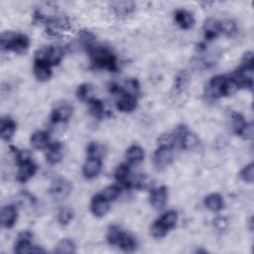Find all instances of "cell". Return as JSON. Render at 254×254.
<instances>
[{"instance_id":"30bf717a","label":"cell","mask_w":254,"mask_h":254,"mask_svg":"<svg viewBox=\"0 0 254 254\" xmlns=\"http://www.w3.org/2000/svg\"><path fill=\"white\" fill-rule=\"evenodd\" d=\"M167 200H168V189L165 186L158 187L151 190L150 204L155 210L157 211L163 210L167 204Z\"/></svg>"},{"instance_id":"1f68e13d","label":"cell","mask_w":254,"mask_h":254,"mask_svg":"<svg viewBox=\"0 0 254 254\" xmlns=\"http://www.w3.org/2000/svg\"><path fill=\"white\" fill-rule=\"evenodd\" d=\"M169 232L170 230L159 219H157L151 227V234L155 238H163Z\"/></svg>"},{"instance_id":"4fadbf2b","label":"cell","mask_w":254,"mask_h":254,"mask_svg":"<svg viewBox=\"0 0 254 254\" xmlns=\"http://www.w3.org/2000/svg\"><path fill=\"white\" fill-rule=\"evenodd\" d=\"M103 163L101 158L89 157L83 167L84 176L86 179H93L98 177L102 171Z\"/></svg>"},{"instance_id":"44dd1931","label":"cell","mask_w":254,"mask_h":254,"mask_svg":"<svg viewBox=\"0 0 254 254\" xmlns=\"http://www.w3.org/2000/svg\"><path fill=\"white\" fill-rule=\"evenodd\" d=\"M220 33V22L215 19H208L204 25V35L206 41L214 40Z\"/></svg>"},{"instance_id":"9a60e30c","label":"cell","mask_w":254,"mask_h":254,"mask_svg":"<svg viewBox=\"0 0 254 254\" xmlns=\"http://www.w3.org/2000/svg\"><path fill=\"white\" fill-rule=\"evenodd\" d=\"M110 8L117 17L125 18L135 11L136 4L132 1H113L110 3Z\"/></svg>"},{"instance_id":"8d00e7d4","label":"cell","mask_w":254,"mask_h":254,"mask_svg":"<svg viewBox=\"0 0 254 254\" xmlns=\"http://www.w3.org/2000/svg\"><path fill=\"white\" fill-rule=\"evenodd\" d=\"M74 218V212L71 208H63L58 213V221L62 226L69 225Z\"/></svg>"},{"instance_id":"8fae6325","label":"cell","mask_w":254,"mask_h":254,"mask_svg":"<svg viewBox=\"0 0 254 254\" xmlns=\"http://www.w3.org/2000/svg\"><path fill=\"white\" fill-rule=\"evenodd\" d=\"M90 211L94 216L103 217L109 211V202L102 194L95 195L90 202Z\"/></svg>"},{"instance_id":"ee69618b","label":"cell","mask_w":254,"mask_h":254,"mask_svg":"<svg viewBox=\"0 0 254 254\" xmlns=\"http://www.w3.org/2000/svg\"><path fill=\"white\" fill-rule=\"evenodd\" d=\"M243 139L246 140H250L253 138V124L252 123H246V125L244 126V128L242 129V131L240 132V134L238 135Z\"/></svg>"},{"instance_id":"ba28073f","label":"cell","mask_w":254,"mask_h":254,"mask_svg":"<svg viewBox=\"0 0 254 254\" xmlns=\"http://www.w3.org/2000/svg\"><path fill=\"white\" fill-rule=\"evenodd\" d=\"M73 111H74V108L69 103H66V102L59 103L53 108L50 119L53 123H56V124L67 122L72 117Z\"/></svg>"},{"instance_id":"cb8c5ba5","label":"cell","mask_w":254,"mask_h":254,"mask_svg":"<svg viewBox=\"0 0 254 254\" xmlns=\"http://www.w3.org/2000/svg\"><path fill=\"white\" fill-rule=\"evenodd\" d=\"M79 42L81 46L87 52L97 45V37L87 29H83L79 32Z\"/></svg>"},{"instance_id":"e0dca14e","label":"cell","mask_w":254,"mask_h":254,"mask_svg":"<svg viewBox=\"0 0 254 254\" xmlns=\"http://www.w3.org/2000/svg\"><path fill=\"white\" fill-rule=\"evenodd\" d=\"M175 21L181 29L189 30L195 24V18L193 14L188 10L179 9L175 12Z\"/></svg>"},{"instance_id":"83f0119b","label":"cell","mask_w":254,"mask_h":254,"mask_svg":"<svg viewBox=\"0 0 254 254\" xmlns=\"http://www.w3.org/2000/svg\"><path fill=\"white\" fill-rule=\"evenodd\" d=\"M88 106H89V112L90 114L97 119H103L107 111L106 109V106L104 105V103L98 99H92L89 103H88Z\"/></svg>"},{"instance_id":"74e56055","label":"cell","mask_w":254,"mask_h":254,"mask_svg":"<svg viewBox=\"0 0 254 254\" xmlns=\"http://www.w3.org/2000/svg\"><path fill=\"white\" fill-rule=\"evenodd\" d=\"M176 144H177V142H176V137H175L174 132L164 133V134L160 135V137L158 138V145L159 146L169 147V148L174 149Z\"/></svg>"},{"instance_id":"5b68a950","label":"cell","mask_w":254,"mask_h":254,"mask_svg":"<svg viewBox=\"0 0 254 254\" xmlns=\"http://www.w3.org/2000/svg\"><path fill=\"white\" fill-rule=\"evenodd\" d=\"M65 56V49L63 47H56V46H49L42 48L37 51L35 54L34 61H40L47 63L48 65L57 66L62 62Z\"/></svg>"},{"instance_id":"d6986e66","label":"cell","mask_w":254,"mask_h":254,"mask_svg":"<svg viewBox=\"0 0 254 254\" xmlns=\"http://www.w3.org/2000/svg\"><path fill=\"white\" fill-rule=\"evenodd\" d=\"M132 173L129 167V164L127 163H122L120 164L114 173V177L115 180L122 186L126 187V188H129L130 185V179H131Z\"/></svg>"},{"instance_id":"603a6c76","label":"cell","mask_w":254,"mask_h":254,"mask_svg":"<svg viewBox=\"0 0 254 254\" xmlns=\"http://www.w3.org/2000/svg\"><path fill=\"white\" fill-rule=\"evenodd\" d=\"M145 152L138 145H132L126 151V160L130 165H136L144 160Z\"/></svg>"},{"instance_id":"8992f818","label":"cell","mask_w":254,"mask_h":254,"mask_svg":"<svg viewBox=\"0 0 254 254\" xmlns=\"http://www.w3.org/2000/svg\"><path fill=\"white\" fill-rule=\"evenodd\" d=\"M72 184L65 178L55 179L49 189L50 195L57 201L66 199L72 192Z\"/></svg>"},{"instance_id":"d4e9b609","label":"cell","mask_w":254,"mask_h":254,"mask_svg":"<svg viewBox=\"0 0 254 254\" xmlns=\"http://www.w3.org/2000/svg\"><path fill=\"white\" fill-rule=\"evenodd\" d=\"M137 241L135 239V237L133 235H131L130 233H122L118 243H117V246L125 251V252H133L136 250L137 248Z\"/></svg>"},{"instance_id":"2e32d148","label":"cell","mask_w":254,"mask_h":254,"mask_svg":"<svg viewBox=\"0 0 254 254\" xmlns=\"http://www.w3.org/2000/svg\"><path fill=\"white\" fill-rule=\"evenodd\" d=\"M16 131V123L15 121L8 117L4 116L0 120V135L2 140L9 141Z\"/></svg>"},{"instance_id":"277c9868","label":"cell","mask_w":254,"mask_h":254,"mask_svg":"<svg viewBox=\"0 0 254 254\" xmlns=\"http://www.w3.org/2000/svg\"><path fill=\"white\" fill-rule=\"evenodd\" d=\"M110 92L116 95V108L124 113H129L137 107V98L132 97L115 84H111Z\"/></svg>"},{"instance_id":"f1b7e54d","label":"cell","mask_w":254,"mask_h":254,"mask_svg":"<svg viewBox=\"0 0 254 254\" xmlns=\"http://www.w3.org/2000/svg\"><path fill=\"white\" fill-rule=\"evenodd\" d=\"M55 252L58 254H73L76 253V245L71 239L64 238L56 245Z\"/></svg>"},{"instance_id":"4dcf8cb0","label":"cell","mask_w":254,"mask_h":254,"mask_svg":"<svg viewBox=\"0 0 254 254\" xmlns=\"http://www.w3.org/2000/svg\"><path fill=\"white\" fill-rule=\"evenodd\" d=\"M220 22V33L229 37H233L237 33V26L233 20L226 19Z\"/></svg>"},{"instance_id":"5bb4252c","label":"cell","mask_w":254,"mask_h":254,"mask_svg":"<svg viewBox=\"0 0 254 254\" xmlns=\"http://www.w3.org/2000/svg\"><path fill=\"white\" fill-rule=\"evenodd\" d=\"M18 216L17 209L12 206L8 205L1 209V213H0V220H1V225L5 229H11L16 224Z\"/></svg>"},{"instance_id":"7402d4cb","label":"cell","mask_w":254,"mask_h":254,"mask_svg":"<svg viewBox=\"0 0 254 254\" xmlns=\"http://www.w3.org/2000/svg\"><path fill=\"white\" fill-rule=\"evenodd\" d=\"M37 169H38L37 165L33 161H30L26 164L20 165L17 173V178H16L17 181L20 183H26L32 177H34V175L37 172Z\"/></svg>"},{"instance_id":"4316f807","label":"cell","mask_w":254,"mask_h":254,"mask_svg":"<svg viewBox=\"0 0 254 254\" xmlns=\"http://www.w3.org/2000/svg\"><path fill=\"white\" fill-rule=\"evenodd\" d=\"M205 205L210 211L217 212L224 209L225 203L224 199H222V197L219 194H211L208 197H206Z\"/></svg>"},{"instance_id":"7a4b0ae2","label":"cell","mask_w":254,"mask_h":254,"mask_svg":"<svg viewBox=\"0 0 254 254\" xmlns=\"http://www.w3.org/2000/svg\"><path fill=\"white\" fill-rule=\"evenodd\" d=\"M1 48L4 51H12L16 54H25L30 47V39L22 33H15L12 31H6L1 34L0 38Z\"/></svg>"},{"instance_id":"d590c367","label":"cell","mask_w":254,"mask_h":254,"mask_svg":"<svg viewBox=\"0 0 254 254\" xmlns=\"http://www.w3.org/2000/svg\"><path fill=\"white\" fill-rule=\"evenodd\" d=\"M122 233H123V231L118 226H114V225L110 226L108 231H107V234H106L107 242L110 245H116L117 246V243H118Z\"/></svg>"},{"instance_id":"ac0fdd59","label":"cell","mask_w":254,"mask_h":254,"mask_svg":"<svg viewBox=\"0 0 254 254\" xmlns=\"http://www.w3.org/2000/svg\"><path fill=\"white\" fill-rule=\"evenodd\" d=\"M64 156V146L61 142H55L48 147L46 154L47 162L51 165H56L62 161Z\"/></svg>"},{"instance_id":"7bdbcfd3","label":"cell","mask_w":254,"mask_h":254,"mask_svg":"<svg viewBox=\"0 0 254 254\" xmlns=\"http://www.w3.org/2000/svg\"><path fill=\"white\" fill-rule=\"evenodd\" d=\"M188 82H189V76H188L187 72L182 71L181 73H179V75L177 76L176 81H175L176 89H178L179 91L183 90L186 87V85H188Z\"/></svg>"},{"instance_id":"d6a6232c","label":"cell","mask_w":254,"mask_h":254,"mask_svg":"<svg viewBox=\"0 0 254 254\" xmlns=\"http://www.w3.org/2000/svg\"><path fill=\"white\" fill-rule=\"evenodd\" d=\"M162 224H164L170 231L173 230L177 222H178V213L175 211H169L167 212H165L160 218H159Z\"/></svg>"},{"instance_id":"9c48e42d","label":"cell","mask_w":254,"mask_h":254,"mask_svg":"<svg viewBox=\"0 0 254 254\" xmlns=\"http://www.w3.org/2000/svg\"><path fill=\"white\" fill-rule=\"evenodd\" d=\"M227 76L213 77L208 85V95L212 100H217L225 97V89L227 84Z\"/></svg>"},{"instance_id":"b9f144b4","label":"cell","mask_w":254,"mask_h":254,"mask_svg":"<svg viewBox=\"0 0 254 254\" xmlns=\"http://www.w3.org/2000/svg\"><path fill=\"white\" fill-rule=\"evenodd\" d=\"M14 155H15V159L17 161V164L20 166V165H23V164H26L31 160V156H30V153L26 150H17V149H14Z\"/></svg>"},{"instance_id":"52a82bcc","label":"cell","mask_w":254,"mask_h":254,"mask_svg":"<svg viewBox=\"0 0 254 254\" xmlns=\"http://www.w3.org/2000/svg\"><path fill=\"white\" fill-rule=\"evenodd\" d=\"M173 157V148L159 146L153 155V165L158 171H162L172 163Z\"/></svg>"},{"instance_id":"ab89813d","label":"cell","mask_w":254,"mask_h":254,"mask_svg":"<svg viewBox=\"0 0 254 254\" xmlns=\"http://www.w3.org/2000/svg\"><path fill=\"white\" fill-rule=\"evenodd\" d=\"M86 152L89 157L102 159V156L104 155V148L97 142H90L86 148Z\"/></svg>"},{"instance_id":"ffe728a7","label":"cell","mask_w":254,"mask_h":254,"mask_svg":"<svg viewBox=\"0 0 254 254\" xmlns=\"http://www.w3.org/2000/svg\"><path fill=\"white\" fill-rule=\"evenodd\" d=\"M33 73L35 78L39 82H47L52 77L51 66L48 65L47 63L40 62V61H34Z\"/></svg>"},{"instance_id":"f35d334b","label":"cell","mask_w":254,"mask_h":254,"mask_svg":"<svg viewBox=\"0 0 254 254\" xmlns=\"http://www.w3.org/2000/svg\"><path fill=\"white\" fill-rule=\"evenodd\" d=\"M246 121L244 120V117L239 113H233V128L236 135H239L244 126L246 125Z\"/></svg>"},{"instance_id":"f6af8a7d","label":"cell","mask_w":254,"mask_h":254,"mask_svg":"<svg viewBox=\"0 0 254 254\" xmlns=\"http://www.w3.org/2000/svg\"><path fill=\"white\" fill-rule=\"evenodd\" d=\"M213 225L218 231H225L228 227V220L226 217L219 216L213 220Z\"/></svg>"},{"instance_id":"e575fe53","label":"cell","mask_w":254,"mask_h":254,"mask_svg":"<svg viewBox=\"0 0 254 254\" xmlns=\"http://www.w3.org/2000/svg\"><path fill=\"white\" fill-rule=\"evenodd\" d=\"M125 92L132 95V97L137 98L140 94V85L136 79H129L127 80L122 87Z\"/></svg>"},{"instance_id":"836d02e7","label":"cell","mask_w":254,"mask_h":254,"mask_svg":"<svg viewBox=\"0 0 254 254\" xmlns=\"http://www.w3.org/2000/svg\"><path fill=\"white\" fill-rule=\"evenodd\" d=\"M120 194H121V188L117 185H111L106 187L102 193L104 198L109 203L115 201L120 196Z\"/></svg>"},{"instance_id":"f546056e","label":"cell","mask_w":254,"mask_h":254,"mask_svg":"<svg viewBox=\"0 0 254 254\" xmlns=\"http://www.w3.org/2000/svg\"><path fill=\"white\" fill-rule=\"evenodd\" d=\"M77 97L81 102L88 104L93 99V89L88 84L81 85L77 89Z\"/></svg>"},{"instance_id":"60d3db41","label":"cell","mask_w":254,"mask_h":254,"mask_svg":"<svg viewBox=\"0 0 254 254\" xmlns=\"http://www.w3.org/2000/svg\"><path fill=\"white\" fill-rule=\"evenodd\" d=\"M240 178L246 182V183H249V184H252L253 183V180H254V164L253 163H250L248 164L247 166H245L241 171H240V174H239Z\"/></svg>"},{"instance_id":"7c38bea8","label":"cell","mask_w":254,"mask_h":254,"mask_svg":"<svg viewBox=\"0 0 254 254\" xmlns=\"http://www.w3.org/2000/svg\"><path fill=\"white\" fill-rule=\"evenodd\" d=\"M32 238H33V234L30 232H23L21 233L18 237L17 241L15 243L14 251L18 254H25V253H32V249H33V243H32Z\"/></svg>"},{"instance_id":"484cf974","label":"cell","mask_w":254,"mask_h":254,"mask_svg":"<svg viewBox=\"0 0 254 254\" xmlns=\"http://www.w3.org/2000/svg\"><path fill=\"white\" fill-rule=\"evenodd\" d=\"M31 145L35 149H45L48 148L50 143V136L45 131H37L31 136Z\"/></svg>"},{"instance_id":"6da1fadb","label":"cell","mask_w":254,"mask_h":254,"mask_svg":"<svg viewBox=\"0 0 254 254\" xmlns=\"http://www.w3.org/2000/svg\"><path fill=\"white\" fill-rule=\"evenodd\" d=\"M91 65L97 69H104L109 72H117V58L112 51L105 46L95 45L87 51Z\"/></svg>"},{"instance_id":"3957f363","label":"cell","mask_w":254,"mask_h":254,"mask_svg":"<svg viewBox=\"0 0 254 254\" xmlns=\"http://www.w3.org/2000/svg\"><path fill=\"white\" fill-rule=\"evenodd\" d=\"M45 25V31L48 36L53 38H60L64 35L65 32L72 30L71 21L67 17H53L47 18L43 15L41 21Z\"/></svg>"}]
</instances>
